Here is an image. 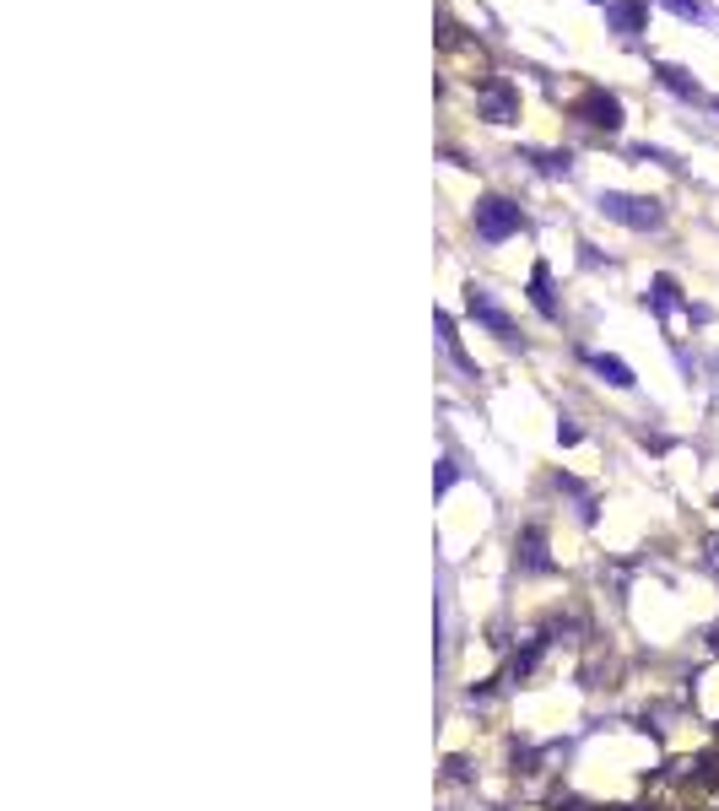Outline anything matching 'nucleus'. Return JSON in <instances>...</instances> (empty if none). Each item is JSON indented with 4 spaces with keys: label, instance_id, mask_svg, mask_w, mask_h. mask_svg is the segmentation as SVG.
<instances>
[{
    "label": "nucleus",
    "instance_id": "7ed1b4c3",
    "mask_svg": "<svg viewBox=\"0 0 719 811\" xmlns=\"http://www.w3.org/2000/svg\"><path fill=\"white\" fill-rule=\"evenodd\" d=\"M574 114L584 119V125H595V130H617L622 125V103L611 98V92H601V87H590L584 98H574Z\"/></svg>",
    "mask_w": 719,
    "mask_h": 811
},
{
    "label": "nucleus",
    "instance_id": "1a4fd4ad",
    "mask_svg": "<svg viewBox=\"0 0 719 811\" xmlns=\"http://www.w3.org/2000/svg\"><path fill=\"white\" fill-rule=\"evenodd\" d=\"M530 298H536V309L541 314H557V303H552V282H547V265H536V276H530Z\"/></svg>",
    "mask_w": 719,
    "mask_h": 811
},
{
    "label": "nucleus",
    "instance_id": "f03ea898",
    "mask_svg": "<svg viewBox=\"0 0 719 811\" xmlns=\"http://www.w3.org/2000/svg\"><path fill=\"white\" fill-rule=\"evenodd\" d=\"M476 233H482L487 244H503L509 233H519V206L503 201V195H487V201L476 206Z\"/></svg>",
    "mask_w": 719,
    "mask_h": 811
},
{
    "label": "nucleus",
    "instance_id": "423d86ee",
    "mask_svg": "<svg viewBox=\"0 0 719 811\" xmlns=\"http://www.w3.org/2000/svg\"><path fill=\"white\" fill-rule=\"evenodd\" d=\"M606 22H611V28H617V33H638V28H644V0H611V6H606Z\"/></svg>",
    "mask_w": 719,
    "mask_h": 811
},
{
    "label": "nucleus",
    "instance_id": "ddd939ff",
    "mask_svg": "<svg viewBox=\"0 0 719 811\" xmlns=\"http://www.w3.org/2000/svg\"><path fill=\"white\" fill-rule=\"evenodd\" d=\"M671 276H660V282H655V309H671Z\"/></svg>",
    "mask_w": 719,
    "mask_h": 811
},
{
    "label": "nucleus",
    "instance_id": "4468645a",
    "mask_svg": "<svg viewBox=\"0 0 719 811\" xmlns=\"http://www.w3.org/2000/svg\"><path fill=\"white\" fill-rule=\"evenodd\" d=\"M714 109H719V98H714Z\"/></svg>",
    "mask_w": 719,
    "mask_h": 811
},
{
    "label": "nucleus",
    "instance_id": "9d476101",
    "mask_svg": "<svg viewBox=\"0 0 719 811\" xmlns=\"http://www.w3.org/2000/svg\"><path fill=\"white\" fill-rule=\"evenodd\" d=\"M590 363L601 368V374H606L611 384H617V390H628V384H633V368H628V363H617V357H590Z\"/></svg>",
    "mask_w": 719,
    "mask_h": 811
},
{
    "label": "nucleus",
    "instance_id": "0eeeda50",
    "mask_svg": "<svg viewBox=\"0 0 719 811\" xmlns=\"http://www.w3.org/2000/svg\"><path fill=\"white\" fill-rule=\"evenodd\" d=\"M519 552H525V568H536V574H541V568H552V557H547V536H541L536 525H530L525 536H519Z\"/></svg>",
    "mask_w": 719,
    "mask_h": 811
},
{
    "label": "nucleus",
    "instance_id": "9b49d317",
    "mask_svg": "<svg viewBox=\"0 0 719 811\" xmlns=\"http://www.w3.org/2000/svg\"><path fill=\"white\" fill-rule=\"evenodd\" d=\"M568 163H574L568 152H541V168H547V174H568Z\"/></svg>",
    "mask_w": 719,
    "mask_h": 811
},
{
    "label": "nucleus",
    "instance_id": "f257e3e1",
    "mask_svg": "<svg viewBox=\"0 0 719 811\" xmlns=\"http://www.w3.org/2000/svg\"><path fill=\"white\" fill-rule=\"evenodd\" d=\"M601 211L606 217H617V222H628V228H660L665 222V211H660V201H644V195H617V190H606L601 195Z\"/></svg>",
    "mask_w": 719,
    "mask_h": 811
},
{
    "label": "nucleus",
    "instance_id": "39448f33",
    "mask_svg": "<svg viewBox=\"0 0 719 811\" xmlns=\"http://www.w3.org/2000/svg\"><path fill=\"white\" fill-rule=\"evenodd\" d=\"M514 87L509 82H492L487 92H482V109H487V119H492V125H509V119H514Z\"/></svg>",
    "mask_w": 719,
    "mask_h": 811
},
{
    "label": "nucleus",
    "instance_id": "20e7f679",
    "mask_svg": "<svg viewBox=\"0 0 719 811\" xmlns=\"http://www.w3.org/2000/svg\"><path fill=\"white\" fill-rule=\"evenodd\" d=\"M465 309H471V319H482V325L492 330V336H503V341H509V336H514V325H509V314H503V309H498V303H492V298H487V287H476V282H471V287H465Z\"/></svg>",
    "mask_w": 719,
    "mask_h": 811
},
{
    "label": "nucleus",
    "instance_id": "6e6552de",
    "mask_svg": "<svg viewBox=\"0 0 719 811\" xmlns=\"http://www.w3.org/2000/svg\"><path fill=\"white\" fill-rule=\"evenodd\" d=\"M660 82L676 92V98H698V82H692V76L682 71V65H660Z\"/></svg>",
    "mask_w": 719,
    "mask_h": 811
},
{
    "label": "nucleus",
    "instance_id": "f8f14e48",
    "mask_svg": "<svg viewBox=\"0 0 719 811\" xmlns=\"http://www.w3.org/2000/svg\"><path fill=\"white\" fill-rule=\"evenodd\" d=\"M665 6H671V11H676V17H692V22H698V17H703V6H698V0H665Z\"/></svg>",
    "mask_w": 719,
    "mask_h": 811
}]
</instances>
